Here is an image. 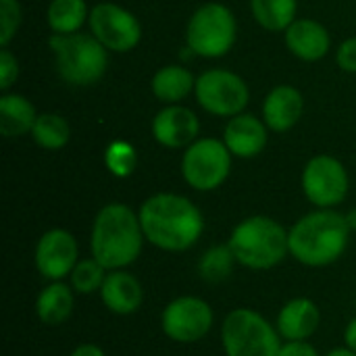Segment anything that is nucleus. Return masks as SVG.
Wrapping results in <instances>:
<instances>
[{
    "mask_svg": "<svg viewBox=\"0 0 356 356\" xmlns=\"http://www.w3.org/2000/svg\"><path fill=\"white\" fill-rule=\"evenodd\" d=\"M138 215L146 242L165 252L190 250L204 232L200 209L181 194H152L142 202Z\"/></svg>",
    "mask_w": 356,
    "mask_h": 356,
    "instance_id": "1",
    "label": "nucleus"
},
{
    "mask_svg": "<svg viewBox=\"0 0 356 356\" xmlns=\"http://www.w3.org/2000/svg\"><path fill=\"white\" fill-rule=\"evenodd\" d=\"M146 236L140 223V215L123 204L108 202L104 204L92 223L90 250L92 257L106 269H127L142 254Z\"/></svg>",
    "mask_w": 356,
    "mask_h": 356,
    "instance_id": "2",
    "label": "nucleus"
},
{
    "mask_svg": "<svg viewBox=\"0 0 356 356\" xmlns=\"http://www.w3.org/2000/svg\"><path fill=\"white\" fill-rule=\"evenodd\" d=\"M350 232L346 215L334 209H317L288 229L290 254L305 267L334 265L346 252Z\"/></svg>",
    "mask_w": 356,
    "mask_h": 356,
    "instance_id": "3",
    "label": "nucleus"
},
{
    "mask_svg": "<svg viewBox=\"0 0 356 356\" xmlns=\"http://www.w3.org/2000/svg\"><path fill=\"white\" fill-rule=\"evenodd\" d=\"M238 265L252 271L277 267L288 254V229L267 215H252L240 221L227 240Z\"/></svg>",
    "mask_w": 356,
    "mask_h": 356,
    "instance_id": "4",
    "label": "nucleus"
},
{
    "mask_svg": "<svg viewBox=\"0 0 356 356\" xmlns=\"http://www.w3.org/2000/svg\"><path fill=\"white\" fill-rule=\"evenodd\" d=\"M48 46L60 79L69 86H94L108 69V50L92 33H52Z\"/></svg>",
    "mask_w": 356,
    "mask_h": 356,
    "instance_id": "5",
    "label": "nucleus"
},
{
    "mask_svg": "<svg viewBox=\"0 0 356 356\" xmlns=\"http://www.w3.org/2000/svg\"><path fill=\"white\" fill-rule=\"evenodd\" d=\"M225 356H277L284 344L277 327L254 309H234L221 323Z\"/></svg>",
    "mask_w": 356,
    "mask_h": 356,
    "instance_id": "6",
    "label": "nucleus"
},
{
    "mask_svg": "<svg viewBox=\"0 0 356 356\" xmlns=\"http://www.w3.org/2000/svg\"><path fill=\"white\" fill-rule=\"evenodd\" d=\"M238 35V23L234 13L221 2H207L194 10L186 27L188 50L202 58L225 56Z\"/></svg>",
    "mask_w": 356,
    "mask_h": 356,
    "instance_id": "7",
    "label": "nucleus"
},
{
    "mask_svg": "<svg viewBox=\"0 0 356 356\" xmlns=\"http://www.w3.org/2000/svg\"><path fill=\"white\" fill-rule=\"evenodd\" d=\"M232 152L223 140L198 138L184 150L181 175L198 192H213L225 184L232 171Z\"/></svg>",
    "mask_w": 356,
    "mask_h": 356,
    "instance_id": "8",
    "label": "nucleus"
},
{
    "mask_svg": "<svg viewBox=\"0 0 356 356\" xmlns=\"http://www.w3.org/2000/svg\"><path fill=\"white\" fill-rule=\"evenodd\" d=\"M196 102L215 117H236L250 100L248 83L234 71L209 69L196 77Z\"/></svg>",
    "mask_w": 356,
    "mask_h": 356,
    "instance_id": "9",
    "label": "nucleus"
},
{
    "mask_svg": "<svg viewBox=\"0 0 356 356\" xmlns=\"http://www.w3.org/2000/svg\"><path fill=\"white\" fill-rule=\"evenodd\" d=\"M300 186L307 200L317 209H336L348 196L350 177L336 156L317 154L305 165Z\"/></svg>",
    "mask_w": 356,
    "mask_h": 356,
    "instance_id": "10",
    "label": "nucleus"
},
{
    "mask_svg": "<svg viewBox=\"0 0 356 356\" xmlns=\"http://www.w3.org/2000/svg\"><path fill=\"white\" fill-rule=\"evenodd\" d=\"M215 325V313L200 296L173 298L161 313L163 334L179 344L200 342Z\"/></svg>",
    "mask_w": 356,
    "mask_h": 356,
    "instance_id": "11",
    "label": "nucleus"
},
{
    "mask_svg": "<svg viewBox=\"0 0 356 356\" xmlns=\"http://www.w3.org/2000/svg\"><path fill=\"white\" fill-rule=\"evenodd\" d=\"M90 29L92 35L113 52H129L142 40V25L138 17L115 4V2H98L90 8Z\"/></svg>",
    "mask_w": 356,
    "mask_h": 356,
    "instance_id": "12",
    "label": "nucleus"
},
{
    "mask_svg": "<svg viewBox=\"0 0 356 356\" xmlns=\"http://www.w3.org/2000/svg\"><path fill=\"white\" fill-rule=\"evenodd\" d=\"M38 273L48 282H65L79 263V246L71 232L52 227L42 234L33 250Z\"/></svg>",
    "mask_w": 356,
    "mask_h": 356,
    "instance_id": "13",
    "label": "nucleus"
},
{
    "mask_svg": "<svg viewBox=\"0 0 356 356\" xmlns=\"http://www.w3.org/2000/svg\"><path fill=\"white\" fill-rule=\"evenodd\" d=\"M200 121L194 111L181 104H167L152 119V136L165 148H188L198 140Z\"/></svg>",
    "mask_w": 356,
    "mask_h": 356,
    "instance_id": "14",
    "label": "nucleus"
},
{
    "mask_svg": "<svg viewBox=\"0 0 356 356\" xmlns=\"http://www.w3.org/2000/svg\"><path fill=\"white\" fill-rule=\"evenodd\" d=\"M267 123L250 113H240L232 117L223 131V142L229 152L238 159H254L259 156L269 140Z\"/></svg>",
    "mask_w": 356,
    "mask_h": 356,
    "instance_id": "15",
    "label": "nucleus"
},
{
    "mask_svg": "<svg viewBox=\"0 0 356 356\" xmlns=\"http://www.w3.org/2000/svg\"><path fill=\"white\" fill-rule=\"evenodd\" d=\"M100 300L113 315L127 317V315H134L142 307L144 288L140 280L127 269L108 271L100 288Z\"/></svg>",
    "mask_w": 356,
    "mask_h": 356,
    "instance_id": "16",
    "label": "nucleus"
},
{
    "mask_svg": "<svg viewBox=\"0 0 356 356\" xmlns=\"http://www.w3.org/2000/svg\"><path fill=\"white\" fill-rule=\"evenodd\" d=\"M305 98L298 88L282 83L275 86L263 100V121L271 131L286 134L302 117Z\"/></svg>",
    "mask_w": 356,
    "mask_h": 356,
    "instance_id": "17",
    "label": "nucleus"
},
{
    "mask_svg": "<svg viewBox=\"0 0 356 356\" xmlns=\"http://www.w3.org/2000/svg\"><path fill=\"white\" fill-rule=\"evenodd\" d=\"M321 323L319 307L311 298H292L288 300L275 319V327L286 342H298V340H311Z\"/></svg>",
    "mask_w": 356,
    "mask_h": 356,
    "instance_id": "18",
    "label": "nucleus"
},
{
    "mask_svg": "<svg viewBox=\"0 0 356 356\" xmlns=\"http://www.w3.org/2000/svg\"><path fill=\"white\" fill-rule=\"evenodd\" d=\"M284 38H286L288 50L296 58L307 60V63L321 60L332 48V38H330V31L325 29V25H321L315 19H307V17L296 19L284 31Z\"/></svg>",
    "mask_w": 356,
    "mask_h": 356,
    "instance_id": "19",
    "label": "nucleus"
},
{
    "mask_svg": "<svg viewBox=\"0 0 356 356\" xmlns=\"http://www.w3.org/2000/svg\"><path fill=\"white\" fill-rule=\"evenodd\" d=\"M75 307V290L65 282H48L35 298V315L48 327L63 325Z\"/></svg>",
    "mask_w": 356,
    "mask_h": 356,
    "instance_id": "20",
    "label": "nucleus"
},
{
    "mask_svg": "<svg viewBox=\"0 0 356 356\" xmlns=\"http://www.w3.org/2000/svg\"><path fill=\"white\" fill-rule=\"evenodd\" d=\"M35 119V106L25 96L8 92L0 96V131L4 138H19L31 134Z\"/></svg>",
    "mask_w": 356,
    "mask_h": 356,
    "instance_id": "21",
    "label": "nucleus"
},
{
    "mask_svg": "<svg viewBox=\"0 0 356 356\" xmlns=\"http://www.w3.org/2000/svg\"><path fill=\"white\" fill-rule=\"evenodd\" d=\"M152 94L165 104H179L196 88V77L181 65L161 67L152 77Z\"/></svg>",
    "mask_w": 356,
    "mask_h": 356,
    "instance_id": "22",
    "label": "nucleus"
},
{
    "mask_svg": "<svg viewBox=\"0 0 356 356\" xmlns=\"http://www.w3.org/2000/svg\"><path fill=\"white\" fill-rule=\"evenodd\" d=\"M254 21L267 31H286L298 17V0H250Z\"/></svg>",
    "mask_w": 356,
    "mask_h": 356,
    "instance_id": "23",
    "label": "nucleus"
},
{
    "mask_svg": "<svg viewBox=\"0 0 356 356\" xmlns=\"http://www.w3.org/2000/svg\"><path fill=\"white\" fill-rule=\"evenodd\" d=\"M90 19L86 0H50L46 21L54 33H77Z\"/></svg>",
    "mask_w": 356,
    "mask_h": 356,
    "instance_id": "24",
    "label": "nucleus"
},
{
    "mask_svg": "<svg viewBox=\"0 0 356 356\" xmlns=\"http://www.w3.org/2000/svg\"><path fill=\"white\" fill-rule=\"evenodd\" d=\"M31 138L44 150H60L71 138V127L58 113H42L33 123Z\"/></svg>",
    "mask_w": 356,
    "mask_h": 356,
    "instance_id": "25",
    "label": "nucleus"
},
{
    "mask_svg": "<svg viewBox=\"0 0 356 356\" xmlns=\"http://www.w3.org/2000/svg\"><path fill=\"white\" fill-rule=\"evenodd\" d=\"M236 257L229 248V244H219V246H211L198 263V273L204 282L211 284H219L225 282L232 275V269L236 265Z\"/></svg>",
    "mask_w": 356,
    "mask_h": 356,
    "instance_id": "26",
    "label": "nucleus"
},
{
    "mask_svg": "<svg viewBox=\"0 0 356 356\" xmlns=\"http://www.w3.org/2000/svg\"><path fill=\"white\" fill-rule=\"evenodd\" d=\"M106 269L94 259H79V263L75 265V269L69 275V284L75 290V294H83L90 296L94 292H100L104 280H106Z\"/></svg>",
    "mask_w": 356,
    "mask_h": 356,
    "instance_id": "27",
    "label": "nucleus"
},
{
    "mask_svg": "<svg viewBox=\"0 0 356 356\" xmlns=\"http://www.w3.org/2000/svg\"><path fill=\"white\" fill-rule=\"evenodd\" d=\"M104 165H106L111 175H115L119 179L129 177L136 171V165H138L136 148L125 140L111 142L106 146V150H104Z\"/></svg>",
    "mask_w": 356,
    "mask_h": 356,
    "instance_id": "28",
    "label": "nucleus"
},
{
    "mask_svg": "<svg viewBox=\"0 0 356 356\" xmlns=\"http://www.w3.org/2000/svg\"><path fill=\"white\" fill-rule=\"evenodd\" d=\"M21 25L19 0H0V46L6 48Z\"/></svg>",
    "mask_w": 356,
    "mask_h": 356,
    "instance_id": "29",
    "label": "nucleus"
},
{
    "mask_svg": "<svg viewBox=\"0 0 356 356\" xmlns=\"http://www.w3.org/2000/svg\"><path fill=\"white\" fill-rule=\"evenodd\" d=\"M17 75H19L17 56H15V54L8 50V46H6V48L0 50V90L6 92V90L15 83Z\"/></svg>",
    "mask_w": 356,
    "mask_h": 356,
    "instance_id": "30",
    "label": "nucleus"
},
{
    "mask_svg": "<svg viewBox=\"0 0 356 356\" xmlns=\"http://www.w3.org/2000/svg\"><path fill=\"white\" fill-rule=\"evenodd\" d=\"M338 67L346 73H356V35L344 40L336 50Z\"/></svg>",
    "mask_w": 356,
    "mask_h": 356,
    "instance_id": "31",
    "label": "nucleus"
},
{
    "mask_svg": "<svg viewBox=\"0 0 356 356\" xmlns=\"http://www.w3.org/2000/svg\"><path fill=\"white\" fill-rule=\"evenodd\" d=\"M277 356H321L319 350L309 342V340H298V342H284Z\"/></svg>",
    "mask_w": 356,
    "mask_h": 356,
    "instance_id": "32",
    "label": "nucleus"
},
{
    "mask_svg": "<svg viewBox=\"0 0 356 356\" xmlns=\"http://www.w3.org/2000/svg\"><path fill=\"white\" fill-rule=\"evenodd\" d=\"M69 356H106V355H104V350H102L98 344L83 342V344L75 346V348H73V353H71Z\"/></svg>",
    "mask_w": 356,
    "mask_h": 356,
    "instance_id": "33",
    "label": "nucleus"
},
{
    "mask_svg": "<svg viewBox=\"0 0 356 356\" xmlns=\"http://www.w3.org/2000/svg\"><path fill=\"white\" fill-rule=\"evenodd\" d=\"M344 346H348L350 350L356 353V317L346 325V330H344Z\"/></svg>",
    "mask_w": 356,
    "mask_h": 356,
    "instance_id": "34",
    "label": "nucleus"
},
{
    "mask_svg": "<svg viewBox=\"0 0 356 356\" xmlns=\"http://www.w3.org/2000/svg\"><path fill=\"white\" fill-rule=\"evenodd\" d=\"M325 356H356L355 350H350L348 346H342V348H334V350H330Z\"/></svg>",
    "mask_w": 356,
    "mask_h": 356,
    "instance_id": "35",
    "label": "nucleus"
},
{
    "mask_svg": "<svg viewBox=\"0 0 356 356\" xmlns=\"http://www.w3.org/2000/svg\"><path fill=\"white\" fill-rule=\"evenodd\" d=\"M346 223H348V227H350L353 232H356V207L346 213Z\"/></svg>",
    "mask_w": 356,
    "mask_h": 356,
    "instance_id": "36",
    "label": "nucleus"
}]
</instances>
